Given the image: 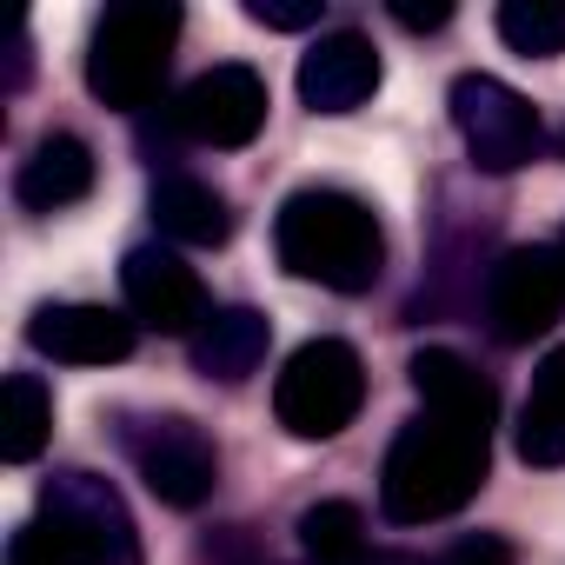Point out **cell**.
Instances as JSON below:
<instances>
[{
    "label": "cell",
    "mask_w": 565,
    "mask_h": 565,
    "mask_svg": "<svg viewBox=\"0 0 565 565\" xmlns=\"http://www.w3.org/2000/svg\"><path fill=\"white\" fill-rule=\"evenodd\" d=\"M433 565H512V545H505V539H492V532H472V539L446 545Z\"/></svg>",
    "instance_id": "obj_22"
},
{
    "label": "cell",
    "mask_w": 565,
    "mask_h": 565,
    "mask_svg": "<svg viewBox=\"0 0 565 565\" xmlns=\"http://www.w3.org/2000/svg\"><path fill=\"white\" fill-rule=\"evenodd\" d=\"M486 466H492V433L459 426V419H439V413H419V419H406L399 439L386 446V466H380V512H386L393 525L446 519V512H459V505L486 486Z\"/></svg>",
    "instance_id": "obj_2"
},
{
    "label": "cell",
    "mask_w": 565,
    "mask_h": 565,
    "mask_svg": "<svg viewBox=\"0 0 565 565\" xmlns=\"http://www.w3.org/2000/svg\"><path fill=\"white\" fill-rule=\"evenodd\" d=\"M140 327L134 313H114V307H87V300H61V307H41L28 320V347L61 360V366H120L134 353Z\"/></svg>",
    "instance_id": "obj_11"
},
{
    "label": "cell",
    "mask_w": 565,
    "mask_h": 565,
    "mask_svg": "<svg viewBox=\"0 0 565 565\" xmlns=\"http://www.w3.org/2000/svg\"><path fill=\"white\" fill-rule=\"evenodd\" d=\"M266 347H273L266 313H253V307H213L200 320V333H193V373L220 380V386H239V380L259 373Z\"/></svg>",
    "instance_id": "obj_14"
},
{
    "label": "cell",
    "mask_w": 565,
    "mask_h": 565,
    "mask_svg": "<svg viewBox=\"0 0 565 565\" xmlns=\"http://www.w3.org/2000/svg\"><path fill=\"white\" fill-rule=\"evenodd\" d=\"M565 320V246H512L486 279V333L499 347H532Z\"/></svg>",
    "instance_id": "obj_8"
},
{
    "label": "cell",
    "mask_w": 565,
    "mask_h": 565,
    "mask_svg": "<svg viewBox=\"0 0 565 565\" xmlns=\"http://www.w3.org/2000/svg\"><path fill=\"white\" fill-rule=\"evenodd\" d=\"M273 246L294 279H313L327 294H373L386 273L380 213L340 186H300L273 220Z\"/></svg>",
    "instance_id": "obj_1"
},
{
    "label": "cell",
    "mask_w": 565,
    "mask_h": 565,
    "mask_svg": "<svg viewBox=\"0 0 565 565\" xmlns=\"http://www.w3.org/2000/svg\"><path fill=\"white\" fill-rule=\"evenodd\" d=\"M393 21L413 28V34H433L452 21V0H393Z\"/></svg>",
    "instance_id": "obj_23"
},
{
    "label": "cell",
    "mask_w": 565,
    "mask_h": 565,
    "mask_svg": "<svg viewBox=\"0 0 565 565\" xmlns=\"http://www.w3.org/2000/svg\"><path fill=\"white\" fill-rule=\"evenodd\" d=\"M300 545H307L313 565H353V558L373 552V545H366V519H360L353 499H320V505H307V512H300Z\"/></svg>",
    "instance_id": "obj_19"
},
{
    "label": "cell",
    "mask_w": 565,
    "mask_h": 565,
    "mask_svg": "<svg viewBox=\"0 0 565 565\" xmlns=\"http://www.w3.org/2000/svg\"><path fill=\"white\" fill-rule=\"evenodd\" d=\"M558 153H565V134H558Z\"/></svg>",
    "instance_id": "obj_26"
},
{
    "label": "cell",
    "mask_w": 565,
    "mask_h": 565,
    "mask_svg": "<svg viewBox=\"0 0 565 565\" xmlns=\"http://www.w3.org/2000/svg\"><path fill=\"white\" fill-rule=\"evenodd\" d=\"M173 127L200 147H246L266 127V81L239 61L206 67L180 100H173Z\"/></svg>",
    "instance_id": "obj_9"
},
{
    "label": "cell",
    "mask_w": 565,
    "mask_h": 565,
    "mask_svg": "<svg viewBox=\"0 0 565 565\" xmlns=\"http://www.w3.org/2000/svg\"><path fill=\"white\" fill-rule=\"evenodd\" d=\"M499 34L525 61L565 54V0H505V8H499Z\"/></svg>",
    "instance_id": "obj_20"
},
{
    "label": "cell",
    "mask_w": 565,
    "mask_h": 565,
    "mask_svg": "<svg viewBox=\"0 0 565 565\" xmlns=\"http://www.w3.org/2000/svg\"><path fill=\"white\" fill-rule=\"evenodd\" d=\"M380 94V54L366 34H320L300 54V100L313 114H353Z\"/></svg>",
    "instance_id": "obj_12"
},
{
    "label": "cell",
    "mask_w": 565,
    "mask_h": 565,
    "mask_svg": "<svg viewBox=\"0 0 565 565\" xmlns=\"http://www.w3.org/2000/svg\"><path fill=\"white\" fill-rule=\"evenodd\" d=\"M173 47H180V8L173 0H120V8H107L94 41H87L94 100L120 107V114L153 107V94L167 87Z\"/></svg>",
    "instance_id": "obj_3"
},
{
    "label": "cell",
    "mask_w": 565,
    "mask_h": 565,
    "mask_svg": "<svg viewBox=\"0 0 565 565\" xmlns=\"http://www.w3.org/2000/svg\"><path fill=\"white\" fill-rule=\"evenodd\" d=\"M14 193H21L28 213H61V206H74V200H87V193H94V153H87V140L47 134V140L21 160Z\"/></svg>",
    "instance_id": "obj_15"
},
{
    "label": "cell",
    "mask_w": 565,
    "mask_h": 565,
    "mask_svg": "<svg viewBox=\"0 0 565 565\" xmlns=\"http://www.w3.org/2000/svg\"><path fill=\"white\" fill-rule=\"evenodd\" d=\"M41 539L61 552V565H147L140 532L114 479L87 466H61L41 479Z\"/></svg>",
    "instance_id": "obj_4"
},
{
    "label": "cell",
    "mask_w": 565,
    "mask_h": 565,
    "mask_svg": "<svg viewBox=\"0 0 565 565\" xmlns=\"http://www.w3.org/2000/svg\"><path fill=\"white\" fill-rule=\"evenodd\" d=\"M452 127H459L479 173H519L545 147L539 107L525 94H512L505 81H492V74H459L452 81Z\"/></svg>",
    "instance_id": "obj_6"
},
{
    "label": "cell",
    "mask_w": 565,
    "mask_h": 565,
    "mask_svg": "<svg viewBox=\"0 0 565 565\" xmlns=\"http://www.w3.org/2000/svg\"><path fill=\"white\" fill-rule=\"evenodd\" d=\"M246 21L279 28V34H300V28L320 21V0H246Z\"/></svg>",
    "instance_id": "obj_21"
},
{
    "label": "cell",
    "mask_w": 565,
    "mask_h": 565,
    "mask_svg": "<svg viewBox=\"0 0 565 565\" xmlns=\"http://www.w3.org/2000/svg\"><path fill=\"white\" fill-rule=\"evenodd\" d=\"M120 294H127V313L134 327H153V333H200L206 320V287H200V273L167 253V246H134L120 259Z\"/></svg>",
    "instance_id": "obj_10"
},
{
    "label": "cell",
    "mask_w": 565,
    "mask_h": 565,
    "mask_svg": "<svg viewBox=\"0 0 565 565\" xmlns=\"http://www.w3.org/2000/svg\"><path fill=\"white\" fill-rule=\"evenodd\" d=\"M120 446L134 459V472L147 479V492L160 505H206L213 499V479H220V452L213 439L186 419V413H147V419H127L120 426Z\"/></svg>",
    "instance_id": "obj_7"
},
{
    "label": "cell",
    "mask_w": 565,
    "mask_h": 565,
    "mask_svg": "<svg viewBox=\"0 0 565 565\" xmlns=\"http://www.w3.org/2000/svg\"><path fill=\"white\" fill-rule=\"evenodd\" d=\"M519 459L525 466H565V347L532 380V399L519 413Z\"/></svg>",
    "instance_id": "obj_17"
},
{
    "label": "cell",
    "mask_w": 565,
    "mask_h": 565,
    "mask_svg": "<svg viewBox=\"0 0 565 565\" xmlns=\"http://www.w3.org/2000/svg\"><path fill=\"white\" fill-rule=\"evenodd\" d=\"M413 393H419V413H439V419H459V426H479V433H492V413H499V393H492V380L472 366V360H459V353H446V347H426V353H413Z\"/></svg>",
    "instance_id": "obj_13"
},
{
    "label": "cell",
    "mask_w": 565,
    "mask_h": 565,
    "mask_svg": "<svg viewBox=\"0 0 565 565\" xmlns=\"http://www.w3.org/2000/svg\"><path fill=\"white\" fill-rule=\"evenodd\" d=\"M8 565H61V552L41 539V525H21L14 545H8Z\"/></svg>",
    "instance_id": "obj_24"
},
{
    "label": "cell",
    "mask_w": 565,
    "mask_h": 565,
    "mask_svg": "<svg viewBox=\"0 0 565 565\" xmlns=\"http://www.w3.org/2000/svg\"><path fill=\"white\" fill-rule=\"evenodd\" d=\"M54 439V399L34 373H8L0 386V459L8 466H28L41 459V446Z\"/></svg>",
    "instance_id": "obj_18"
},
{
    "label": "cell",
    "mask_w": 565,
    "mask_h": 565,
    "mask_svg": "<svg viewBox=\"0 0 565 565\" xmlns=\"http://www.w3.org/2000/svg\"><path fill=\"white\" fill-rule=\"evenodd\" d=\"M147 213H153V226H160L167 239H180V246H226V233H233L226 193L206 186V180H186V173L153 180Z\"/></svg>",
    "instance_id": "obj_16"
},
{
    "label": "cell",
    "mask_w": 565,
    "mask_h": 565,
    "mask_svg": "<svg viewBox=\"0 0 565 565\" xmlns=\"http://www.w3.org/2000/svg\"><path fill=\"white\" fill-rule=\"evenodd\" d=\"M313 565V558H307ZM353 565H419V558H399V552H366V558H353Z\"/></svg>",
    "instance_id": "obj_25"
},
{
    "label": "cell",
    "mask_w": 565,
    "mask_h": 565,
    "mask_svg": "<svg viewBox=\"0 0 565 565\" xmlns=\"http://www.w3.org/2000/svg\"><path fill=\"white\" fill-rule=\"evenodd\" d=\"M366 406V366L347 340H307L273 386V413L294 439H333Z\"/></svg>",
    "instance_id": "obj_5"
}]
</instances>
